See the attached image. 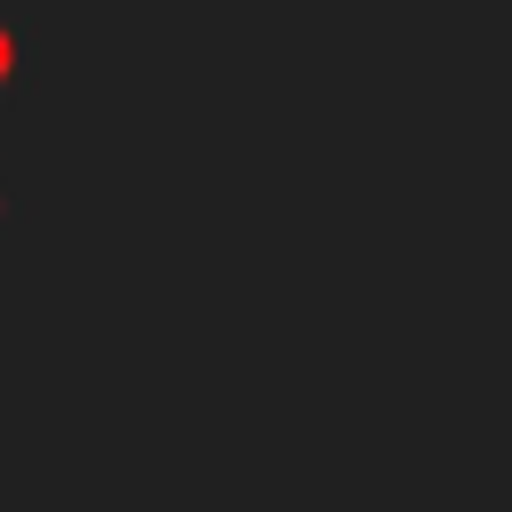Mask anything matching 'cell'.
I'll return each mask as SVG.
<instances>
[{
  "mask_svg": "<svg viewBox=\"0 0 512 512\" xmlns=\"http://www.w3.org/2000/svg\"><path fill=\"white\" fill-rule=\"evenodd\" d=\"M8 216H16V208H8V192H0V224H8Z\"/></svg>",
  "mask_w": 512,
  "mask_h": 512,
  "instance_id": "6da1fadb",
  "label": "cell"
}]
</instances>
